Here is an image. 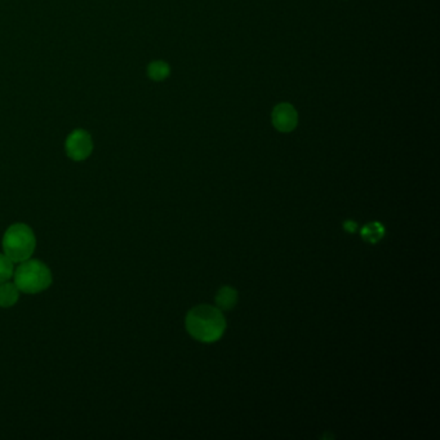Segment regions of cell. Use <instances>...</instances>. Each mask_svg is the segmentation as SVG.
Segmentation results:
<instances>
[{
    "instance_id": "1",
    "label": "cell",
    "mask_w": 440,
    "mask_h": 440,
    "mask_svg": "<svg viewBox=\"0 0 440 440\" xmlns=\"http://www.w3.org/2000/svg\"><path fill=\"white\" fill-rule=\"evenodd\" d=\"M226 320L221 310L211 305L194 307L186 315V329L202 342H215L225 332Z\"/></svg>"
},
{
    "instance_id": "2",
    "label": "cell",
    "mask_w": 440,
    "mask_h": 440,
    "mask_svg": "<svg viewBox=\"0 0 440 440\" xmlns=\"http://www.w3.org/2000/svg\"><path fill=\"white\" fill-rule=\"evenodd\" d=\"M16 287L23 293H39L52 284V273L50 267L39 260H26L13 271Z\"/></svg>"
},
{
    "instance_id": "3",
    "label": "cell",
    "mask_w": 440,
    "mask_h": 440,
    "mask_svg": "<svg viewBox=\"0 0 440 440\" xmlns=\"http://www.w3.org/2000/svg\"><path fill=\"white\" fill-rule=\"evenodd\" d=\"M4 255L10 257L13 262H22L30 258L36 247V238L30 226L14 224L7 229L3 240Z\"/></svg>"
},
{
    "instance_id": "4",
    "label": "cell",
    "mask_w": 440,
    "mask_h": 440,
    "mask_svg": "<svg viewBox=\"0 0 440 440\" xmlns=\"http://www.w3.org/2000/svg\"><path fill=\"white\" fill-rule=\"evenodd\" d=\"M65 150L67 156L75 160H85L93 151V141L91 134L84 129H75L69 134L65 143Z\"/></svg>"
},
{
    "instance_id": "5",
    "label": "cell",
    "mask_w": 440,
    "mask_h": 440,
    "mask_svg": "<svg viewBox=\"0 0 440 440\" xmlns=\"http://www.w3.org/2000/svg\"><path fill=\"white\" fill-rule=\"evenodd\" d=\"M271 122L279 132L288 134L296 129L298 113L291 103H279L271 113Z\"/></svg>"
},
{
    "instance_id": "6",
    "label": "cell",
    "mask_w": 440,
    "mask_h": 440,
    "mask_svg": "<svg viewBox=\"0 0 440 440\" xmlns=\"http://www.w3.org/2000/svg\"><path fill=\"white\" fill-rule=\"evenodd\" d=\"M20 298V289L14 283L4 282L0 283V307L14 306Z\"/></svg>"
},
{
    "instance_id": "7",
    "label": "cell",
    "mask_w": 440,
    "mask_h": 440,
    "mask_svg": "<svg viewBox=\"0 0 440 440\" xmlns=\"http://www.w3.org/2000/svg\"><path fill=\"white\" fill-rule=\"evenodd\" d=\"M236 302H238V292L236 289L229 286L221 288L216 295V304L221 310H231L235 306Z\"/></svg>"
},
{
    "instance_id": "8",
    "label": "cell",
    "mask_w": 440,
    "mask_h": 440,
    "mask_svg": "<svg viewBox=\"0 0 440 440\" xmlns=\"http://www.w3.org/2000/svg\"><path fill=\"white\" fill-rule=\"evenodd\" d=\"M360 235L364 242L370 243V244H376L385 235V227L379 222H369L367 225L362 227Z\"/></svg>"
},
{
    "instance_id": "9",
    "label": "cell",
    "mask_w": 440,
    "mask_h": 440,
    "mask_svg": "<svg viewBox=\"0 0 440 440\" xmlns=\"http://www.w3.org/2000/svg\"><path fill=\"white\" fill-rule=\"evenodd\" d=\"M171 74V67L167 62L154 61L147 66V75L155 82H162Z\"/></svg>"
},
{
    "instance_id": "10",
    "label": "cell",
    "mask_w": 440,
    "mask_h": 440,
    "mask_svg": "<svg viewBox=\"0 0 440 440\" xmlns=\"http://www.w3.org/2000/svg\"><path fill=\"white\" fill-rule=\"evenodd\" d=\"M14 262L10 260V257L0 253V283L8 282L10 277H13L14 271Z\"/></svg>"
},
{
    "instance_id": "11",
    "label": "cell",
    "mask_w": 440,
    "mask_h": 440,
    "mask_svg": "<svg viewBox=\"0 0 440 440\" xmlns=\"http://www.w3.org/2000/svg\"><path fill=\"white\" fill-rule=\"evenodd\" d=\"M344 229L350 233V234H354L357 230H358V225H357V222H354V221H346L345 224H344Z\"/></svg>"
}]
</instances>
